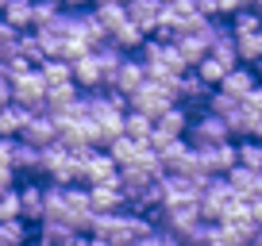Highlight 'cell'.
I'll use <instances>...</instances> for the list:
<instances>
[{"label": "cell", "mask_w": 262, "mask_h": 246, "mask_svg": "<svg viewBox=\"0 0 262 246\" xmlns=\"http://www.w3.org/2000/svg\"><path fill=\"white\" fill-rule=\"evenodd\" d=\"M81 158V185L97 189V185H116L120 189V162L112 158V150H100V146H89V150H74Z\"/></svg>", "instance_id": "1"}, {"label": "cell", "mask_w": 262, "mask_h": 246, "mask_svg": "<svg viewBox=\"0 0 262 246\" xmlns=\"http://www.w3.org/2000/svg\"><path fill=\"white\" fill-rule=\"evenodd\" d=\"M185 139L193 142L196 150H208V146H220V142H231V127H228L224 115H216V112H208V108H205V112L193 115Z\"/></svg>", "instance_id": "2"}, {"label": "cell", "mask_w": 262, "mask_h": 246, "mask_svg": "<svg viewBox=\"0 0 262 246\" xmlns=\"http://www.w3.org/2000/svg\"><path fill=\"white\" fill-rule=\"evenodd\" d=\"M178 104V92L173 89H166V85H158V81H147V85H139V89L127 96V108L131 112H147V115H162V112H170V108Z\"/></svg>", "instance_id": "3"}, {"label": "cell", "mask_w": 262, "mask_h": 246, "mask_svg": "<svg viewBox=\"0 0 262 246\" xmlns=\"http://www.w3.org/2000/svg\"><path fill=\"white\" fill-rule=\"evenodd\" d=\"M239 200L235 185H231L228 177H212L205 185V196H201V212H205L208 223H224V215L231 212V204Z\"/></svg>", "instance_id": "4"}, {"label": "cell", "mask_w": 262, "mask_h": 246, "mask_svg": "<svg viewBox=\"0 0 262 246\" xmlns=\"http://www.w3.org/2000/svg\"><path fill=\"white\" fill-rule=\"evenodd\" d=\"M189 123H193V112H189L185 104H173L170 112H162V115L155 119V135H150V146L162 150V146H170L173 139H185Z\"/></svg>", "instance_id": "5"}, {"label": "cell", "mask_w": 262, "mask_h": 246, "mask_svg": "<svg viewBox=\"0 0 262 246\" xmlns=\"http://www.w3.org/2000/svg\"><path fill=\"white\" fill-rule=\"evenodd\" d=\"M47 96H50V85L42 77V69L35 66L31 73L16 77V104L27 108V112H47Z\"/></svg>", "instance_id": "6"}, {"label": "cell", "mask_w": 262, "mask_h": 246, "mask_svg": "<svg viewBox=\"0 0 262 246\" xmlns=\"http://www.w3.org/2000/svg\"><path fill=\"white\" fill-rule=\"evenodd\" d=\"M173 92H178V104H185L189 112H205L208 100H212V92H216V85H208L196 69H189V73L178 81V89H173Z\"/></svg>", "instance_id": "7"}, {"label": "cell", "mask_w": 262, "mask_h": 246, "mask_svg": "<svg viewBox=\"0 0 262 246\" xmlns=\"http://www.w3.org/2000/svg\"><path fill=\"white\" fill-rule=\"evenodd\" d=\"M235 165H239V142L235 139L201 150V173H205V177H228Z\"/></svg>", "instance_id": "8"}, {"label": "cell", "mask_w": 262, "mask_h": 246, "mask_svg": "<svg viewBox=\"0 0 262 246\" xmlns=\"http://www.w3.org/2000/svg\"><path fill=\"white\" fill-rule=\"evenodd\" d=\"M139 85H147V62H143V58H127V62L108 77L104 89L108 92H120V96H131Z\"/></svg>", "instance_id": "9"}, {"label": "cell", "mask_w": 262, "mask_h": 246, "mask_svg": "<svg viewBox=\"0 0 262 246\" xmlns=\"http://www.w3.org/2000/svg\"><path fill=\"white\" fill-rule=\"evenodd\" d=\"M58 119L50 112H35L31 119H27V127H24V135H19V139L24 142H31V146H39V150H47V146H54L58 142Z\"/></svg>", "instance_id": "10"}, {"label": "cell", "mask_w": 262, "mask_h": 246, "mask_svg": "<svg viewBox=\"0 0 262 246\" xmlns=\"http://www.w3.org/2000/svg\"><path fill=\"white\" fill-rule=\"evenodd\" d=\"M19 196H24V219L39 227L47 219V181H31L27 177L19 185Z\"/></svg>", "instance_id": "11"}, {"label": "cell", "mask_w": 262, "mask_h": 246, "mask_svg": "<svg viewBox=\"0 0 262 246\" xmlns=\"http://www.w3.org/2000/svg\"><path fill=\"white\" fill-rule=\"evenodd\" d=\"M74 81L81 85L85 92H97V89H104V66H100V58H97V50H89V54H81L74 62Z\"/></svg>", "instance_id": "12"}, {"label": "cell", "mask_w": 262, "mask_h": 246, "mask_svg": "<svg viewBox=\"0 0 262 246\" xmlns=\"http://www.w3.org/2000/svg\"><path fill=\"white\" fill-rule=\"evenodd\" d=\"M258 85H262V81H258V69L243 62V66H235V69H231V73L220 81V89L231 92V96H239V100H247L254 89H258Z\"/></svg>", "instance_id": "13"}, {"label": "cell", "mask_w": 262, "mask_h": 246, "mask_svg": "<svg viewBox=\"0 0 262 246\" xmlns=\"http://www.w3.org/2000/svg\"><path fill=\"white\" fill-rule=\"evenodd\" d=\"M162 12H166L162 0H127V16L135 19V23H139L147 35H155V27H158V19H162Z\"/></svg>", "instance_id": "14"}, {"label": "cell", "mask_w": 262, "mask_h": 246, "mask_svg": "<svg viewBox=\"0 0 262 246\" xmlns=\"http://www.w3.org/2000/svg\"><path fill=\"white\" fill-rule=\"evenodd\" d=\"M39 227L27 219H4L0 223V246H31Z\"/></svg>", "instance_id": "15"}, {"label": "cell", "mask_w": 262, "mask_h": 246, "mask_svg": "<svg viewBox=\"0 0 262 246\" xmlns=\"http://www.w3.org/2000/svg\"><path fill=\"white\" fill-rule=\"evenodd\" d=\"M155 181H158V177H155L150 169H143L139 162H135V165H123V169H120V189L127 192V200H131V196H139L143 189H150Z\"/></svg>", "instance_id": "16"}, {"label": "cell", "mask_w": 262, "mask_h": 246, "mask_svg": "<svg viewBox=\"0 0 262 246\" xmlns=\"http://www.w3.org/2000/svg\"><path fill=\"white\" fill-rule=\"evenodd\" d=\"M31 115L35 112H27V108H19V104H4L0 108V135H4V139H19Z\"/></svg>", "instance_id": "17"}, {"label": "cell", "mask_w": 262, "mask_h": 246, "mask_svg": "<svg viewBox=\"0 0 262 246\" xmlns=\"http://www.w3.org/2000/svg\"><path fill=\"white\" fill-rule=\"evenodd\" d=\"M85 96V89L77 81H66V85H54L50 89V96H47V112L54 115V112H66L70 104H77V100Z\"/></svg>", "instance_id": "18"}, {"label": "cell", "mask_w": 262, "mask_h": 246, "mask_svg": "<svg viewBox=\"0 0 262 246\" xmlns=\"http://www.w3.org/2000/svg\"><path fill=\"white\" fill-rule=\"evenodd\" d=\"M178 50L185 54L189 69H196V66H201V62H205L208 54H212V46H208V42L201 39V35H181V39H178Z\"/></svg>", "instance_id": "19"}, {"label": "cell", "mask_w": 262, "mask_h": 246, "mask_svg": "<svg viewBox=\"0 0 262 246\" xmlns=\"http://www.w3.org/2000/svg\"><path fill=\"white\" fill-rule=\"evenodd\" d=\"M4 19L16 23L19 31H31L35 27V0H12V4H4Z\"/></svg>", "instance_id": "20"}, {"label": "cell", "mask_w": 262, "mask_h": 246, "mask_svg": "<svg viewBox=\"0 0 262 246\" xmlns=\"http://www.w3.org/2000/svg\"><path fill=\"white\" fill-rule=\"evenodd\" d=\"M228 181L235 185V192H239L243 200H254V196H258V173L247 169V165H235V169L228 173Z\"/></svg>", "instance_id": "21"}, {"label": "cell", "mask_w": 262, "mask_h": 246, "mask_svg": "<svg viewBox=\"0 0 262 246\" xmlns=\"http://www.w3.org/2000/svg\"><path fill=\"white\" fill-rule=\"evenodd\" d=\"M74 235L77 231L70 227V223H62V219H42L39 223V238H47V242H54V246H70Z\"/></svg>", "instance_id": "22"}, {"label": "cell", "mask_w": 262, "mask_h": 246, "mask_svg": "<svg viewBox=\"0 0 262 246\" xmlns=\"http://www.w3.org/2000/svg\"><path fill=\"white\" fill-rule=\"evenodd\" d=\"M108 150H112V158L120 162V169H123V165L139 162V154H143V142H139V139H131V135H120V139H116Z\"/></svg>", "instance_id": "23"}, {"label": "cell", "mask_w": 262, "mask_h": 246, "mask_svg": "<svg viewBox=\"0 0 262 246\" xmlns=\"http://www.w3.org/2000/svg\"><path fill=\"white\" fill-rule=\"evenodd\" d=\"M42 77H47V85L54 89V85H66L74 81V62H62V58H50V62H42Z\"/></svg>", "instance_id": "24"}, {"label": "cell", "mask_w": 262, "mask_h": 246, "mask_svg": "<svg viewBox=\"0 0 262 246\" xmlns=\"http://www.w3.org/2000/svg\"><path fill=\"white\" fill-rule=\"evenodd\" d=\"M127 135L139 142H150V135H155V115L147 112H131L127 108Z\"/></svg>", "instance_id": "25"}, {"label": "cell", "mask_w": 262, "mask_h": 246, "mask_svg": "<svg viewBox=\"0 0 262 246\" xmlns=\"http://www.w3.org/2000/svg\"><path fill=\"white\" fill-rule=\"evenodd\" d=\"M231 31H235V35H254V31H262V12H258V8L235 12V16H231Z\"/></svg>", "instance_id": "26"}, {"label": "cell", "mask_w": 262, "mask_h": 246, "mask_svg": "<svg viewBox=\"0 0 262 246\" xmlns=\"http://www.w3.org/2000/svg\"><path fill=\"white\" fill-rule=\"evenodd\" d=\"M196 73L205 77L208 85H216V89H220V81H224V77L231 73V66H228V62H220V58H216V54H208L205 62H201V66H196Z\"/></svg>", "instance_id": "27"}, {"label": "cell", "mask_w": 262, "mask_h": 246, "mask_svg": "<svg viewBox=\"0 0 262 246\" xmlns=\"http://www.w3.org/2000/svg\"><path fill=\"white\" fill-rule=\"evenodd\" d=\"M93 8H97V16H100V23L108 27V35L116 31V27L120 23H127V4H93Z\"/></svg>", "instance_id": "28"}, {"label": "cell", "mask_w": 262, "mask_h": 246, "mask_svg": "<svg viewBox=\"0 0 262 246\" xmlns=\"http://www.w3.org/2000/svg\"><path fill=\"white\" fill-rule=\"evenodd\" d=\"M235 39H239V58H243L247 66H258V62H262V31L235 35Z\"/></svg>", "instance_id": "29"}, {"label": "cell", "mask_w": 262, "mask_h": 246, "mask_svg": "<svg viewBox=\"0 0 262 246\" xmlns=\"http://www.w3.org/2000/svg\"><path fill=\"white\" fill-rule=\"evenodd\" d=\"M239 165L262 173V142L258 139H243V142H239Z\"/></svg>", "instance_id": "30"}, {"label": "cell", "mask_w": 262, "mask_h": 246, "mask_svg": "<svg viewBox=\"0 0 262 246\" xmlns=\"http://www.w3.org/2000/svg\"><path fill=\"white\" fill-rule=\"evenodd\" d=\"M4 219H24V196H19V189H8L4 200H0V223Z\"/></svg>", "instance_id": "31"}, {"label": "cell", "mask_w": 262, "mask_h": 246, "mask_svg": "<svg viewBox=\"0 0 262 246\" xmlns=\"http://www.w3.org/2000/svg\"><path fill=\"white\" fill-rule=\"evenodd\" d=\"M239 104H243V100H239V96H231V92L216 89V92H212V100H208V112H216V115H224V119H228V115L235 112Z\"/></svg>", "instance_id": "32"}, {"label": "cell", "mask_w": 262, "mask_h": 246, "mask_svg": "<svg viewBox=\"0 0 262 246\" xmlns=\"http://www.w3.org/2000/svg\"><path fill=\"white\" fill-rule=\"evenodd\" d=\"M58 4H62L66 12H85L89 4H97V0H58Z\"/></svg>", "instance_id": "33"}, {"label": "cell", "mask_w": 262, "mask_h": 246, "mask_svg": "<svg viewBox=\"0 0 262 246\" xmlns=\"http://www.w3.org/2000/svg\"><path fill=\"white\" fill-rule=\"evenodd\" d=\"M247 104H251V108H258V112H262V85L251 92V96H247Z\"/></svg>", "instance_id": "34"}, {"label": "cell", "mask_w": 262, "mask_h": 246, "mask_svg": "<svg viewBox=\"0 0 262 246\" xmlns=\"http://www.w3.org/2000/svg\"><path fill=\"white\" fill-rule=\"evenodd\" d=\"M251 215L258 219V227H262V196H254V200H251Z\"/></svg>", "instance_id": "35"}, {"label": "cell", "mask_w": 262, "mask_h": 246, "mask_svg": "<svg viewBox=\"0 0 262 246\" xmlns=\"http://www.w3.org/2000/svg\"><path fill=\"white\" fill-rule=\"evenodd\" d=\"M31 246H54V242H47V238H39V235H35V242Z\"/></svg>", "instance_id": "36"}, {"label": "cell", "mask_w": 262, "mask_h": 246, "mask_svg": "<svg viewBox=\"0 0 262 246\" xmlns=\"http://www.w3.org/2000/svg\"><path fill=\"white\" fill-rule=\"evenodd\" d=\"M247 246H262V238H258V235H254V238H251V242H247Z\"/></svg>", "instance_id": "37"}, {"label": "cell", "mask_w": 262, "mask_h": 246, "mask_svg": "<svg viewBox=\"0 0 262 246\" xmlns=\"http://www.w3.org/2000/svg\"><path fill=\"white\" fill-rule=\"evenodd\" d=\"M254 69H258V77H262V62H258V66H254Z\"/></svg>", "instance_id": "38"}, {"label": "cell", "mask_w": 262, "mask_h": 246, "mask_svg": "<svg viewBox=\"0 0 262 246\" xmlns=\"http://www.w3.org/2000/svg\"><path fill=\"white\" fill-rule=\"evenodd\" d=\"M196 246H208V242H196Z\"/></svg>", "instance_id": "39"}, {"label": "cell", "mask_w": 262, "mask_h": 246, "mask_svg": "<svg viewBox=\"0 0 262 246\" xmlns=\"http://www.w3.org/2000/svg\"><path fill=\"white\" fill-rule=\"evenodd\" d=\"M258 238H262V227H258Z\"/></svg>", "instance_id": "40"}]
</instances>
